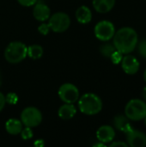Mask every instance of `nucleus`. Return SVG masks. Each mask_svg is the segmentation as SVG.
I'll use <instances>...</instances> for the list:
<instances>
[{"instance_id":"1","label":"nucleus","mask_w":146,"mask_h":147,"mask_svg":"<svg viewBox=\"0 0 146 147\" xmlns=\"http://www.w3.org/2000/svg\"><path fill=\"white\" fill-rule=\"evenodd\" d=\"M114 46L116 50L122 54H128L132 53L138 44L137 32L128 27L122 28L115 32L114 35Z\"/></svg>"},{"instance_id":"2","label":"nucleus","mask_w":146,"mask_h":147,"mask_svg":"<svg viewBox=\"0 0 146 147\" xmlns=\"http://www.w3.org/2000/svg\"><path fill=\"white\" fill-rule=\"evenodd\" d=\"M78 109L86 115H95L102 109L101 98L94 93H86L78 99Z\"/></svg>"},{"instance_id":"3","label":"nucleus","mask_w":146,"mask_h":147,"mask_svg":"<svg viewBox=\"0 0 146 147\" xmlns=\"http://www.w3.org/2000/svg\"><path fill=\"white\" fill-rule=\"evenodd\" d=\"M28 56V47L21 41L10 42L4 50V58L10 64H18Z\"/></svg>"},{"instance_id":"4","label":"nucleus","mask_w":146,"mask_h":147,"mask_svg":"<svg viewBox=\"0 0 146 147\" xmlns=\"http://www.w3.org/2000/svg\"><path fill=\"white\" fill-rule=\"evenodd\" d=\"M126 116L131 121H141L146 116V102L140 99H133L125 108Z\"/></svg>"},{"instance_id":"5","label":"nucleus","mask_w":146,"mask_h":147,"mask_svg":"<svg viewBox=\"0 0 146 147\" xmlns=\"http://www.w3.org/2000/svg\"><path fill=\"white\" fill-rule=\"evenodd\" d=\"M21 121L24 127H36L42 122V114L35 107H27L22 111Z\"/></svg>"},{"instance_id":"6","label":"nucleus","mask_w":146,"mask_h":147,"mask_svg":"<svg viewBox=\"0 0 146 147\" xmlns=\"http://www.w3.org/2000/svg\"><path fill=\"white\" fill-rule=\"evenodd\" d=\"M48 25L55 33L65 32L71 26V18L65 12H57L49 17Z\"/></svg>"},{"instance_id":"7","label":"nucleus","mask_w":146,"mask_h":147,"mask_svg":"<svg viewBox=\"0 0 146 147\" xmlns=\"http://www.w3.org/2000/svg\"><path fill=\"white\" fill-rule=\"evenodd\" d=\"M59 97L65 103L74 104L79 99V90L71 83L63 84L58 90Z\"/></svg>"},{"instance_id":"8","label":"nucleus","mask_w":146,"mask_h":147,"mask_svg":"<svg viewBox=\"0 0 146 147\" xmlns=\"http://www.w3.org/2000/svg\"><path fill=\"white\" fill-rule=\"evenodd\" d=\"M96 37L102 41H108L111 40L115 34L114 25L109 21H101L96 26L94 29Z\"/></svg>"},{"instance_id":"9","label":"nucleus","mask_w":146,"mask_h":147,"mask_svg":"<svg viewBox=\"0 0 146 147\" xmlns=\"http://www.w3.org/2000/svg\"><path fill=\"white\" fill-rule=\"evenodd\" d=\"M128 145L132 147H145L146 146V135L139 131L131 128L126 133Z\"/></svg>"},{"instance_id":"10","label":"nucleus","mask_w":146,"mask_h":147,"mask_svg":"<svg viewBox=\"0 0 146 147\" xmlns=\"http://www.w3.org/2000/svg\"><path fill=\"white\" fill-rule=\"evenodd\" d=\"M121 66L123 71L126 74L133 75L137 73L139 70V62L135 57L132 55H126L122 58Z\"/></svg>"},{"instance_id":"11","label":"nucleus","mask_w":146,"mask_h":147,"mask_svg":"<svg viewBox=\"0 0 146 147\" xmlns=\"http://www.w3.org/2000/svg\"><path fill=\"white\" fill-rule=\"evenodd\" d=\"M115 137V132L113 127L104 125L98 128L96 131V138L100 142L104 144L112 142Z\"/></svg>"},{"instance_id":"12","label":"nucleus","mask_w":146,"mask_h":147,"mask_svg":"<svg viewBox=\"0 0 146 147\" xmlns=\"http://www.w3.org/2000/svg\"><path fill=\"white\" fill-rule=\"evenodd\" d=\"M33 16L39 22H45L51 16L50 8L44 3H36L34 5Z\"/></svg>"},{"instance_id":"13","label":"nucleus","mask_w":146,"mask_h":147,"mask_svg":"<svg viewBox=\"0 0 146 147\" xmlns=\"http://www.w3.org/2000/svg\"><path fill=\"white\" fill-rule=\"evenodd\" d=\"M77 114V109L72 103H65L60 106L58 110V115L62 120H71Z\"/></svg>"},{"instance_id":"14","label":"nucleus","mask_w":146,"mask_h":147,"mask_svg":"<svg viewBox=\"0 0 146 147\" xmlns=\"http://www.w3.org/2000/svg\"><path fill=\"white\" fill-rule=\"evenodd\" d=\"M23 125L21 120L10 118L5 122V130L10 135H18L21 134Z\"/></svg>"},{"instance_id":"15","label":"nucleus","mask_w":146,"mask_h":147,"mask_svg":"<svg viewBox=\"0 0 146 147\" xmlns=\"http://www.w3.org/2000/svg\"><path fill=\"white\" fill-rule=\"evenodd\" d=\"M76 18H77V21L81 23V24H87L89 23L91 19H92V13H91V10L89 9V7L85 6V5H83V6H80L77 11H76Z\"/></svg>"},{"instance_id":"16","label":"nucleus","mask_w":146,"mask_h":147,"mask_svg":"<svg viewBox=\"0 0 146 147\" xmlns=\"http://www.w3.org/2000/svg\"><path fill=\"white\" fill-rule=\"evenodd\" d=\"M94 9L102 14L109 12L115 4V0H93Z\"/></svg>"},{"instance_id":"17","label":"nucleus","mask_w":146,"mask_h":147,"mask_svg":"<svg viewBox=\"0 0 146 147\" xmlns=\"http://www.w3.org/2000/svg\"><path fill=\"white\" fill-rule=\"evenodd\" d=\"M114 125L116 129H118L119 131H121L125 134L126 132H128L131 128H133L129 122V119L126 116L120 115H116L114 118Z\"/></svg>"},{"instance_id":"18","label":"nucleus","mask_w":146,"mask_h":147,"mask_svg":"<svg viewBox=\"0 0 146 147\" xmlns=\"http://www.w3.org/2000/svg\"><path fill=\"white\" fill-rule=\"evenodd\" d=\"M44 53L43 47L38 44H34L28 47V56L32 59H39Z\"/></svg>"},{"instance_id":"19","label":"nucleus","mask_w":146,"mask_h":147,"mask_svg":"<svg viewBox=\"0 0 146 147\" xmlns=\"http://www.w3.org/2000/svg\"><path fill=\"white\" fill-rule=\"evenodd\" d=\"M114 51H116V48L114 46V44H111V43H105L100 47L101 53L106 58H110Z\"/></svg>"},{"instance_id":"20","label":"nucleus","mask_w":146,"mask_h":147,"mask_svg":"<svg viewBox=\"0 0 146 147\" xmlns=\"http://www.w3.org/2000/svg\"><path fill=\"white\" fill-rule=\"evenodd\" d=\"M21 136L22 138V140H28L30 139L33 138V131L31 127H25L24 128H22V132H21Z\"/></svg>"},{"instance_id":"21","label":"nucleus","mask_w":146,"mask_h":147,"mask_svg":"<svg viewBox=\"0 0 146 147\" xmlns=\"http://www.w3.org/2000/svg\"><path fill=\"white\" fill-rule=\"evenodd\" d=\"M122 58H123V57H122V53H121L120 52L117 51V50L114 51V52L113 53V54L111 55V57H110L112 62H113L114 64H115V65L120 63L121 60H122Z\"/></svg>"},{"instance_id":"22","label":"nucleus","mask_w":146,"mask_h":147,"mask_svg":"<svg viewBox=\"0 0 146 147\" xmlns=\"http://www.w3.org/2000/svg\"><path fill=\"white\" fill-rule=\"evenodd\" d=\"M138 49H139V53L140 54V56L146 59V40H143L139 42Z\"/></svg>"},{"instance_id":"23","label":"nucleus","mask_w":146,"mask_h":147,"mask_svg":"<svg viewBox=\"0 0 146 147\" xmlns=\"http://www.w3.org/2000/svg\"><path fill=\"white\" fill-rule=\"evenodd\" d=\"M5 99H6V102L9 104H15L18 101V96H16V94L11 92L5 96Z\"/></svg>"},{"instance_id":"24","label":"nucleus","mask_w":146,"mask_h":147,"mask_svg":"<svg viewBox=\"0 0 146 147\" xmlns=\"http://www.w3.org/2000/svg\"><path fill=\"white\" fill-rule=\"evenodd\" d=\"M50 27L48 25V23H41L39 27H38V31L40 34H43V35H46L49 31H50Z\"/></svg>"},{"instance_id":"25","label":"nucleus","mask_w":146,"mask_h":147,"mask_svg":"<svg viewBox=\"0 0 146 147\" xmlns=\"http://www.w3.org/2000/svg\"><path fill=\"white\" fill-rule=\"evenodd\" d=\"M38 0H17V2L24 6V7H30V6H34L36 3H37Z\"/></svg>"},{"instance_id":"26","label":"nucleus","mask_w":146,"mask_h":147,"mask_svg":"<svg viewBox=\"0 0 146 147\" xmlns=\"http://www.w3.org/2000/svg\"><path fill=\"white\" fill-rule=\"evenodd\" d=\"M5 104H6L5 96H4L2 92H0V113H1V111L3 109V108H4Z\"/></svg>"},{"instance_id":"27","label":"nucleus","mask_w":146,"mask_h":147,"mask_svg":"<svg viewBox=\"0 0 146 147\" xmlns=\"http://www.w3.org/2000/svg\"><path fill=\"white\" fill-rule=\"evenodd\" d=\"M128 146L126 143H124V142H120V141H117V142H113L111 145H110V147H115V146H124L126 147Z\"/></svg>"},{"instance_id":"28","label":"nucleus","mask_w":146,"mask_h":147,"mask_svg":"<svg viewBox=\"0 0 146 147\" xmlns=\"http://www.w3.org/2000/svg\"><path fill=\"white\" fill-rule=\"evenodd\" d=\"M34 146H44V142H43V140H38L37 141H35L34 142Z\"/></svg>"},{"instance_id":"29","label":"nucleus","mask_w":146,"mask_h":147,"mask_svg":"<svg viewBox=\"0 0 146 147\" xmlns=\"http://www.w3.org/2000/svg\"><path fill=\"white\" fill-rule=\"evenodd\" d=\"M142 95H143V97H144V99L146 101V87L144 88V90H143V92H142Z\"/></svg>"},{"instance_id":"30","label":"nucleus","mask_w":146,"mask_h":147,"mask_svg":"<svg viewBox=\"0 0 146 147\" xmlns=\"http://www.w3.org/2000/svg\"><path fill=\"white\" fill-rule=\"evenodd\" d=\"M144 78H145V81L146 82V69L145 71V73H144Z\"/></svg>"},{"instance_id":"31","label":"nucleus","mask_w":146,"mask_h":147,"mask_svg":"<svg viewBox=\"0 0 146 147\" xmlns=\"http://www.w3.org/2000/svg\"><path fill=\"white\" fill-rule=\"evenodd\" d=\"M1 83H2V79H1V74H0V85H1Z\"/></svg>"},{"instance_id":"32","label":"nucleus","mask_w":146,"mask_h":147,"mask_svg":"<svg viewBox=\"0 0 146 147\" xmlns=\"http://www.w3.org/2000/svg\"><path fill=\"white\" fill-rule=\"evenodd\" d=\"M145 126H146V116H145Z\"/></svg>"}]
</instances>
